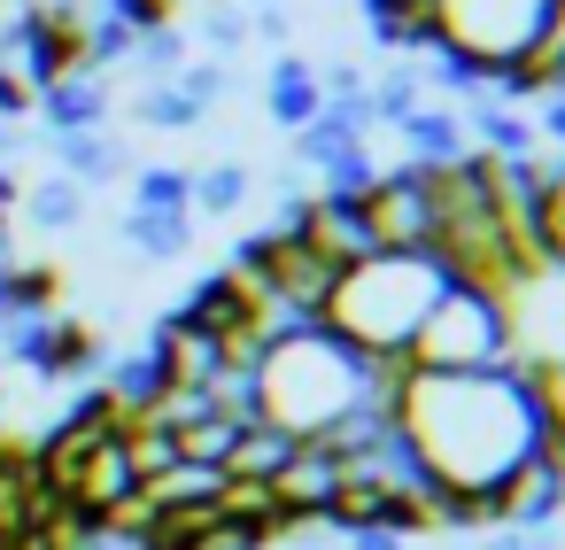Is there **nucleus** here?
I'll use <instances>...</instances> for the list:
<instances>
[{"mask_svg": "<svg viewBox=\"0 0 565 550\" xmlns=\"http://www.w3.org/2000/svg\"><path fill=\"white\" fill-rule=\"evenodd\" d=\"M495 295H503V318H511V364H526L534 380L565 372V264L526 256Z\"/></svg>", "mask_w": 565, "mask_h": 550, "instance_id": "423d86ee", "label": "nucleus"}, {"mask_svg": "<svg viewBox=\"0 0 565 550\" xmlns=\"http://www.w3.org/2000/svg\"><path fill=\"white\" fill-rule=\"evenodd\" d=\"M565 0H434L426 9V47L480 86H526L550 55V32Z\"/></svg>", "mask_w": 565, "mask_h": 550, "instance_id": "20e7f679", "label": "nucleus"}, {"mask_svg": "<svg viewBox=\"0 0 565 550\" xmlns=\"http://www.w3.org/2000/svg\"><path fill=\"white\" fill-rule=\"evenodd\" d=\"M387 419L403 426L441 527H488L495 496L557 442L550 395L526 364L495 372H395Z\"/></svg>", "mask_w": 565, "mask_h": 550, "instance_id": "f257e3e1", "label": "nucleus"}, {"mask_svg": "<svg viewBox=\"0 0 565 550\" xmlns=\"http://www.w3.org/2000/svg\"><path fill=\"white\" fill-rule=\"evenodd\" d=\"M542 395H550V426H557V442H565V372H550Z\"/></svg>", "mask_w": 565, "mask_h": 550, "instance_id": "1a4fd4ad", "label": "nucleus"}, {"mask_svg": "<svg viewBox=\"0 0 565 550\" xmlns=\"http://www.w3.org/2000/svg\"><path fill=\"white\" fill-rule=\"evenodd\" d=\"M356 210H364V233L372 248H434V194H426V171H372L356 187Z\"/></svg>", "mask_w": 565, "mask_h": 550, "instance_id": "0eeeda50", "label": "nucleus"}, {"mask_svg": "<svg viewBox=\"0 0 565 550\" xmlns=\"http://www.w3.org/2000/svg\"><path fill=\"white\" fill-rule=\"evenodd\" d=\"M387 395H395V372L372 364V357H356L326 318L287 326V334H271L248 357L256 426H271L279 442H341L364 419H380Z\"/></svg>", "mask_w": 565, "mask_h": 550, "instance_id": "f03ea898", "label": "nucleus"}, {"mask_svg": "<svg viewBox=\"0 0 565 550\" xmlns=\"http://www.w3.org/2000/svg\"><path fill=\"white\" fill-rule=\"evenodd\" d=\"M526 241H534V256H542V264H565V163H534Z\"/></svg>", "mask_w": 565, "mask_h": 550, "instance_id": "6e6552de", "label": "nucleus"}, {"mask_svg": "<svg viewBox=\"0 0 565 550\" xmlns=\"http://www.w3.org/2000/svg\"><path fill=\"white\" fill-rule=\"evenodd\" d=\"M441 287H449V264H441L434 248H364L356 264L333 272L318 318H326L356 357L403 372V357H411V341H418V326H426V310H434Z\"/></svg>", "mask_w": 565, "mask_h": 550, "instance_id": "7ed1b4c3", "label": "nucleus"}, {"mask_svg": "<svg viewBox=\"0 0 565 550\" xmlns=\"http://www.w3.org/2000/svg\"><path fill=\"white\" fill-rule=\"evenodd\" d=\"M511 364V318L488 279H449L403 357V372H495Z\"/></svg>", "mask_w": 565, "mask_h": 550, "instance_id": "39448f33", "label": "nucleus"}]
</instances>
